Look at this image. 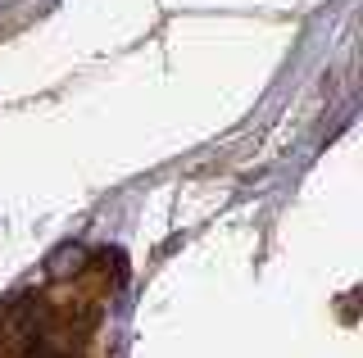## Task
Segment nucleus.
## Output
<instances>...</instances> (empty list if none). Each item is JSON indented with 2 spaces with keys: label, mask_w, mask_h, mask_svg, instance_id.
<instances>
[{
  "label": "nucleus",
  "mask_w": 363,
  "mask_h": 358,
  "mask_svg": "<svg viewBox=\"0 0 363 358\" xmlns=\"http://www.w3.org/2000/svg\"><path fill=\"white\" fill-rule=\"evenodd\" d=\"M18 358H73V354H68L64 345H55L50 335H41V331H37L28 345H23V354H18Z\"/></svg>",
  "instance_id": "f257e3e1"
}]
</instances>
